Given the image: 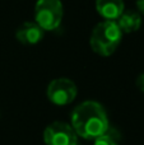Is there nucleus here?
Returning a JSON list of instances; mask_svg holds the SVG:
<instances>
[{
	"label": "nucleus",
	"mask_w": 144,
	"mask_h": 145,
	"mask_svg": "<svg viewBox=\"0 0 144 145\" xmlns=\"http://www.w3.org/2000/svg\"><path fill=\"white\" fill-rule=\"evenodd\" d=\"M43 32L45 31L36 22H24L18 27L17 32H15V38L22 45L32 46L37 45L38 42L42 41Z\"/></svg>",
	"instance_id": "6"
},
{
	"label": "nucleus",
	"mask_w": 144,
	"mask_h": 145,
	"mask_svg": "<svg viewBox=\"0 0 144 145\" xmlns=\"http://www.w3.org/2000/svg\"><path fill=\"white\" fill-rule=\"evenodd\" d=\"M137 87L139 88L142 92H144V72H142L140 75H138V78H137Z\"/></svg>",
	"instance_id": "10"
},
{
	"label": "nucleus",
	"mask_w": 144,
	"mask_h": 145,
	"mask_svg": "<svg viewBox=\"0 0 144 145\" xmlns=\"http://www.w3.org/2000/svg\"><path fill=\"white\" fill-rule=\"evenodd\" d=\"M70 125L77 135L87 140H94L110 130L109 117L103 106L94 101H86L74 108Z\"/></svg>",
	"instance_id": "1"
},
{
	"label": "nucleus",
	"mask_w": 144,
	"mask_h": 145,
	"mask_svg": "<svg viewBox=\"0 0 144 145\" xmlns=\"http://www.w3.org/2000/svg\"><path fill=\"white\" fill-rule=\"evenodd\" d=\"M96 10L103 19L116 20L125 10L124 0H96Z\"/></svg>",
	"instance_id": "7"
},
{
	"label": "nucleus",
	"mask_w": 144,
	"mask_h": 145,
	"mask_svg": "<svg viewBox=\"0 0 144 145\" xmlns=\"http://www.w3.org/2000/svg\"><path fill=\"white\" fill-rule=\"evenodd\" d=\"M47 98L55 106H68L75 99L78 94L77 85L68 78H58L50 82L46 90Z\"/></svg>",
	"instance_id": "4"
},
{
	"label": "nucleus",
	"mask_w": 144,
	"mask_h": 145,
	"mask_svg": "<svg viewBox=\"0 0 144 145\" xmlns=\"http://www.w3.org/2000/svg\"><path fill=\"white\" fill-rule=\"evenodd\" d=\"M122 33L137 32L142 27V15L135 10H124L122 14L116 19Z\"/></svg>",
	"instance_id": "8"
},
{
	"label": "nucleus",
	"mask_w": 144,
	"mask_h": 145,
	"mask_svg": "<svg viewBox=\"0 0 144 145\" xmlns=\"http://www.w3.org/2000/svg\"><path fill=\"white\" fill-rule=\"evenodd\" d=\"M43 141L46 145H78V135L71 125L56 121L45 129Z\"/></svg>",
	"instance_id": "5"
},
{
	"label": "nucleus",
	"mask_w": 144,
	"mask_h": 145,
	"mask_svg": "<svg viewBox=\"0 0 144 145\" xmlns=\"http://www.w3.org/2000/svg\"><path fill=\"white\" fill-rule=\"evenodd\" d=\"M135 5H137L138 13H139L140 15H144V0H137Z\"/></svg>",
	"instance_id": "11"
},
{
	"label": "nucleus",
	"mask_w": 144,
	"mask_h": 145,
	"mask_svg": "<svg viewBox=\"0 0 144 145\" xmlns=\"http://www.w3.org/2000/svg\"><path fill=\"white\" fill-rule=\"evenodd\" d=\"M93 145H119V138L109 130L102 135L97 136Z\"/></svg>",
	"instance_id": "9"
},
{
	"label": "nucleus",
	"mask_w": 144,
	"mask_h": 145,
	"mask_svg": "<svg viewBox=\"0 0 144 145\" xmlns=\"http://www.w3.org/2000/svg\"><path fill=\"white\" fill-rule=\"evenodd\" d=\"M122 31L116 20H102L92 29L89 37V45L93 52L99 56H111L122 40Z\"/></svg>",
	"instance_id": "2"
},
{
	"label": "nucleus",
	"mask_w": 144,
	"mask_h": 145,
	"mask_svg": "<svg viewBox=\"0 0 144 145\" xmlns=\"http://www.w3.org/2000/svg\"><path fill=\"white\" fill-rule=\"evenodd\" d=\"M64 7L60 0H37L35 4V22L43 31H55L60 27Z\"/></svg>",
	"instance_id": "3"
}]
</instances>
